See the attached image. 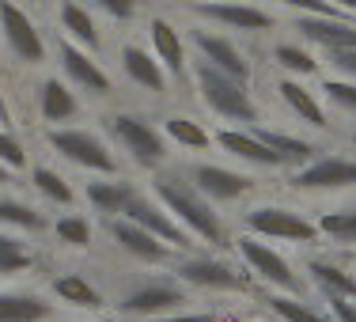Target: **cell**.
<instances>
[{
	"mask_svg": "<svg viewBox=\"0 0 356 322\" xmlns=\"http://www.w3.org/2000/svg\"><path fill=\"white\" fill-rule=\"evenodd\" d=\"M156 198L163 201V205L171 209V213L182 220L190 232H197L201 239H209V243L224 239V227H220L216 213L209 209V201L201 198V190H193L190 182H182V179H159L156 182Z\"/></svg>",
	"mask_w": 356,
	"mask_h": 322,
	"instance_id": "obj_1",
	"label": "cell"
},
{
	"mask_svg": "<svg viewBox=\"0 0 356 322\" xmlns=\"http://www.w3.org/2000/svg\"><path fill=\"white\" fill-rule=\"evenodd\" d=\"M197 88H201V99L224 118H235V122H254L258 118V106L250 103L243 80H232V76L216 72L213 65H201L197 69Z\"/></svg>",
	"mask_w": 356,
	"mask_h": 322,
	"instance_id": "obj_2",
	"label": "cell"
},
{
	"mask_svg": "<svg viewBox=\"0 0 356 322\" xmlns=\"http://www.w3.org/2000/svg\"><path fill=\"white\" fill-rule=\"evenodd\" d=\"M110 133H114V137L125 144V152L144 167H156L159 159L167 156L163 137H159L148 122H140V118H133V114H114L110 118Z\"/></svg>",
	"mask_w": 356,
	"mask_h": 322,
	"instance_id": "obj_3",
	"label": "cell"
},
{
	"mask_svg": "<svg viewBox=\"0 0 356 322\" xmlns=\"http://www.w3.org/2000/svg\"><path fill=\"white\" fill-rule=\"evenodd\" d=\"M247 227L258 235H269V239H292V243H315L318 227L307 224L300 213L292 209H250L247 213Z\"/></svg>",
	"mask_w": 356,
	"mask_h": 322,
	"instance_id": "obj_4",
	"label": "cell"
},
{
	"mask_svg": "<svg viewBox=\"0 0 356 322\" xmlns=\"http://www.w3.org/2000/svg\"><path fill=\"white\" fill-rule=\"evenodd\" d=\"M49 144H54L65 159H72V163H80V167L114 171V156L106 152V144L99 137H91V133H83V129H54L49 133Z\"/></svg>",
	"mask_w": 356,
	"mask_h": 322,
	"instance_id": "obj_5",
	"label": "cell"
},
{
	"mask_svg": "<svg viewBox=\"0 0 356 322\" xmlns=\"http://www.w3.org/2000/svg\"><path fill=\"white\" fill-rule=\"evenodd\" d=\"M0 31H4L8 46H12L27 65H38L42 57H46V46H42L38 27L31 23L27 12H19V8L12 4V0H0Z\"/></svg>",
	"mask_w": 356,
	"mask_h": 322,
	"instance_id": "obj_6",
	"label": "cell"
},
{
	"mask_svg": "<svg viewBox=\"0 0 356 322\" xmlns=\"http://www.w3.org/2000/svg\"><path fill=\"white\" fill-rule=\"evenodd\" d=\"M122 216L133 220L137 227H144V232H152L156 239H163V243H175V247H186V243H190V235H186L182 227L156 205V201L140 198V193H133V201L122 209Z\"/></svg>",
	"mask_w": 356,
	"mask_h": 322,
	"instance_id": "obj_7",
	"label": "cell"
},
{
	"mask_svg": "<svg viewBox=\"0 0 356 322\" xmlns=\"http://www.w3.org/2000/svg\"><path fill=\"white\" fill-rule=\"evenodd\" d=\"M292 186L296 190H341V186H356V163L353 159H315L311 167L296 171Z\"/></svg>",
	"mask_w": 356,
	"mask_h": 322,
	"instance_id": "obj_8",
	"label": "cell"
},
{
	"mask_svg": "<svg viewBox=\"0 0 356 322\" xmlns=\"http://www.w3.org/2000/svg\"><path fill=\"white\" fill-rule=\"evenodd\" d=\"M239 250H243V258L254 266V273H261L269 284L288 288V292H296V288H300V281H296V273H292V266H288V261H284L277 250H269L266 243H258V239H239Z\"/></svg>",
	"mask_w": 356,
	"mask_h": 322,
	"instance_id": "obj_9",
	"label": "cell"
},
{
	"mask_svg": "<svg viewBox=\"0 0 356 322\" xmlns=\"http://www.w3.org/2000/svg\"><path fill=\"white\" fill-rule=\"evenodd\" d=\"M193 42H197V49L205 54V61L213 65L216 72H224V76H232V80H243V83H247L250 65H247V57H243L227 38L205 35V31H193Z\"/></svg>",
	"mask_w": 356,
	"mask_h": 322,
	"instance_id": "obj_10",
	"label": "cell"
},
{
	"mask_svg": "<svg viewBox=\"0 0 356 322\" xmlns=\"http://www.w3.org/2000/svg\"><path fill=\"white\" fill-rule=\"evenodd\" d=\"M300 31L311 42H322L330 54L334 49H356V23L330 19V15H307V19H300Z\"/></svg>",
	"mask_w": 356,
	"mask_h": 322,
	"instance_id": "obj_11",
	"label": "cell"
},
{
	"mask_svg": "<svg viewBox=\"0 0 356 322\" xmlns=\"http://www.w3.org/2000/svg\"><path fill=\"white\" fill-rule=\"evenodd\" d=\"M193 179H197L201 193L220 198V201H232L254 186V179H247V175H235V171H227V167H213V163H201L197 171H193Z\"/></svg>",
	"mask_w": 356,
	"mask_h": 322,
	"instance_id": "obj_12",
	"label": "cell"
},
{
	"mask_svg": "<svg viewBox=\"0 0 356 322\" xmlns=\"http://www.w3.org/2000/svg\"><path fill=\"white\" fill-rule=\"evenodd\" d=\"M178 277L190 284H201V288H239L243 277L235 273L232 266H224V261L216 258H193V261H182L178 266Z\"/></svg>",
	"mask_w": 356,
	"mask_h": 322,
	"instance_id": "obj_13",
	"label": "cell"
},
{
	"mask_svg": "<svg viewBox=\"0 0 356 322\" xmlns=\"http://www.w3.org/2000/svg\"><path fill=\"white\" fill-rule=\"evenodd\" d=\"M110 235L118 239V247H125L129 254H137V258H152V261H159V258H167V243L163 239H156L152 232H144V227H137L133 220H110Z\"/></svg>",
	"mask_w": 356,
	"mask_h": 322,
	"instance_id": "obj_14",
	"label": "cell"
},
{
	"mask_svg": "<svg viewBox=\"0 0 356 322\" xmlns=\"http://www.w3.org/2000/svg\"><path fill=\"white\" fill-rule=\"evenodd\" d=\"M178 303H182V292L175 284H148L140 292L125 296L122 311H129V315H163V311L178 307Z\"/></svg>",
	"mask_w": 356,
	"mask_h": 322,
	"instance_id": "obj_15",
	"label": "cell"
},
{
	"mask_svg": "<svg viewBox=\"0 0 356 322\" xmlns=\"http://www.w3.org/2000/svg\"><path fill=\"white\" fill-rule=\"evenodd\" d=\"M61 65H65V72H69L80 88L91 91V95H106V91H110V80L99 72V65L88 61V54H80V49L69 46V42H61Z\"/></svg>",
	"mask_w": 356,
	"mask_h": 322,
	"instance_id": "obj_16",
	"label": "cell"
},
{
	"mask_svg": "<svg viewBox=\"0 0 356 322\" xmlns=\"http://www.w3.org/2000/svg\"><path fill=\"white\" fill-rule=\"evenodd\" d=\"M54 315V303L38 296H19V292H0V322H46Z\"/></svg>",
	"mask_w": 356,
	"mask_h": 322,
	"instance_id": "obj_17",
	"label": "cell"
},
{
	"mask_svg": "<svg viewBox=\"0 0 356 322\" xmlns=\"http://www.w3.org/2000/svg\"><path fill=\"white\" fill-rule=\"evenodd\" d=\"M220 144H224L232 156H239V159H250V163H261V167H281V159H277V152L269 148L266 140H258V133H235V129H227V133H220L216 137Z\"/></svg>",
	"mask_w": 356,
	"mask_h": 322,
	"instance_id": "obj_18",
	"label": "cell"
},
{
	"mask_svg": "<svg viewBox=\"0 0 356 322\" xmlns=\"http://www.w3.org/2000/svg\"><path fill=\"white\" fill-rule=\"evenodd\" d=\"M122 65H125V72H129L133 80L140 83V88H148V91H163V88H167L159 61H156V57H148L144 49L125 46V49H122Z\"/></svg>",
	"mask_w": 356,
	"mask_h": 322,
	"instance_id": "obj_19",
	"label": "cell"
},
{
	"mask_svg": "<svg viewBox=\"0 0 356 322\" xmlns=\"http://www.w3.org/2000/svg\"><path fill=\"white\" fill-rule=\"evenodd\" d=\"M205 15L227 23V27H239V31H269V15L258 12V8H247V4H205Z\"/></svg>",
	"mask_w": 356,
	"mask_h": 322,
	"instance_id": "obj_20",
	"label": "cell"
},
{
	"mask_svg": "<svg viewBox=\"0 0 356 322\" xmlns=\"http://www.w3.org/2000/svg\"><path fill=\"white\" fill-rule=\"evenodd\" d=\"M152 46H156V57L167 65V69H171V72H182L186 49H182V38H178V31H175L167 19H152Z\"/></svg>",
	"mask_w": 356,
	"mask_h": 322,
	"instance_id": "obj_21",
	"label": "cell"
},
{
	"mask_svg": "<svg viewBox=\"0 0 356 322\" xmlns=\"http://www.w3.org/2000/svg\"><path fill=\"white\" fill-rule=\"evenodd\" d=\"M281 99L288 106H292V114H300L307 125H315V129H322L326 125V114H322V106L315 103V95H311L307 88H303L300 80H284L281 83Z\"/></svg>",
	"mask_w": 356,
	"mask_h": 322,
	"instance_id": "obj_22",
	"label": "cell"
},
{
	"mask_svg": "<svg viewBox=\"0 0 356 322\" xmlns=\"http://www.w3.org/2000/svg\"><path fill=\"white\" fill-rule=\"evenodd\" d=\"M42 114H46V122H69V118L76 114L72 91L65 88V83H57V80H46L42 83Z\"/></svg>",
	"mask_w": 356,
	"mask_h": 322,
	"instance_id": "obj_23",
	"label": "cell"
},
{
	"mask_svg": "<svg viewBox=\"0 0 356 322\" xmlns=\"http://www.w3.org/2000/svg\"><path fill=\"white\" fill-rule=\"evenodd\" d=\"M133 186L129 182H91L88 186V198L95 209H103V213H122L125 205L133 201Z\"/></svg>",
	"mask_w": 356,
	"mask_h": 322,
	"instance_id": "obj_24",
	"label": "cell"
},
{
	"mask_svg": "<svg viewBox=\"0 0 356 322\" xmlns=\"http://www.w3.org/2000/svg\"><path fill=\"white\" fill-rule=\"evenodd\" d=\"M258 140H266L269 148L277 152V159H281V163H303V159H311V144H303V140H296V137H284V133L261 129Z\"/></svg>",
	"mask_w": 356,
	"mask_h": 322,
	"instance_id": "obj_25",
	"label": "cell"
},
{
	"mask_svg": "<svg viewBox=\"0 0 356 322\" xmlns=\"http://www.w3.org/2000/svg\"><path fill=\"white\" fill-rule=\"evenodd\" d=\"M311 273H315V281L326 288L330 296H356V277H349L345 269H337V266H326V261H315L311 266Z\"/></svg>",
	"mask_w": 356,
	"mask_h": 322,
	"instance_id": "obj_26",
	"label": "cell"
},
{
	"mask_svg": "<svg viewBox=\"0 0 356 322\" xmlns=\"http://www.w3.org/2000/svg\"><path fill=\"white\" fill-rule=\"evenodd\" d=\"M54 292L61 296L65 303H72V307H99V303H103L99 292L83 281V277H61V281L54 284Z\"/></svg>",
	"mask_w": 356,
	"mask_h": 322,
	"instance_id": "obj_27",
	"label": "cell"
},
{
	"mask_svg": "<svg viewBox=\"0 0 356 322\" xmlns=\"http://www.w3.org/2000/svg\"><path fill=\"white\" fill-rule=\"evenodd\" d=\"M61 23H65V31H69L72 38L88 42L91 49L99 46V35H95V23H91V15L83 12L80 4H65V8H61Z\"/></svg>",
	"mask_w": 356,
	"mask_h": 322,
	"instance_id": "obj_28",
	"label": "cell"
},
{
	"mask_svg": "<svg viewBox=\"0 0 356 322\" xmlns=\"http://www.w3.org/2000/svg\"><path fill=\"white\" fill-rule=\"evenodd\" d=\"M318 232H326L330 239L337 243H356V209H345V213H326L318 224Z\"/></svg>",
	"mask_w": 356,
	"mask_h": 322,
	"instance_id": "obj_29",
	"label": "cell"
},
{
	"mask_svg": "<svg viewBox=\"0 0 356 322\" xmlns=\"http://www.w3.org/2000/svg\"><path fill=\"white\" fill-rule=\"evenodd\" d=\"M31 179H35V186L46 193L49 201H61V205H69V201H72V186L65 182L57 171H49V167H35V175H31Z\"/></svg>",
	"mask_w": 356,
	"mask_h": 322,
	"instance_id": "obj_30",
	"label": "cell"
},
{
	"mask_svg": "<svg viewBox=\"0 0 356 322\" xmlns=\"http://www.w3.org/2000/svg\"><path fill=\"white\" fill-rule=\"evenodd\" d=\"M269 307H273L284 322H330L326 315L311 311L307 303H300V300H288V296H273V300H269Z\"/></svg>",
	"mask_w": 356,
	"mask_h": 322,
	"instance_id": "obj_31",
	"label": "cell"
},
{
	"mask_svg": "<svg viewBox=\"0 0 356 322\" xmlns=\"http://www.w3.org/2000/svg\"><path fill=\"white\" fill-rule=\"evenodd\" d=\"M0 220L4 224H15V227H46V220H42V213H35L31 205H19V201H4L0 198Z\"/></svg>",
	"mask_w": 356,
	"mask_h": 322,
	"instance_id": "obj_32",
	"label": "cell"
},
{
	"mask_svg": "<svg viewBox=\"0 0 356 322\" xmlns=\"http://www.w3.org/2000/svg\"><path fill=\"white\" fill-rule=\"evenodd\" d=\"M167 133H171L178 144H186V148H205L209 144V133L201 129L197 122H190V118H171V122H167Z\"/></svg>",
	"mask_w": 356,
	"mask_h": 322,
	"instance_id": "obj_33",
	"label": "cell"
},
{
	"mask_svg": "<svg viewBox=\"0 0 356 322\" xmlns=\"http://www.w3.org/2000/svg\"><path fill=\"white\" fill-rule=\"evenodd\" d=\"M31 254L12 239V235H0V273H15V269H27Z\"/></svg>",
	"mask_w": 356,
	"mask_h": 322,
	"instance_id": "obj_34",
	"label": "cell"
},
{
	"mask_svg": "<svg viewBox=\"0 0 356 322\" xmlns=\"http://www.w3.org/2000/svg\"><path fill=\"white\" fill-rule=\"evenodd\" d=\"M57 239H65L69 247H88V243H91V227H88V220H80V216H65V220H57Z\"/></svg>",
	"mask_w": 356,
	"mask_h": 322,
	"instance_id": "obj_35",
	"label": "cell"
},
{
	"mask_svg": "<svg viewBox=\"0 0 356 322\" xmlns=\"http://www.w3.org/2000/svg\"><path fill=\"white\" fill-rule=\"evenodd\" d=\"M277 61H281L288 72H300V76H311L318 69V65L311 61V54H303V49H296V46H281L277 49Z\"/></svg>",
	"mask_w": 356,
	"mask_h": 322,
	"instance_id": "obj_36",
	"label": "cell"
},
{
	"mask_svg": "<svg viewBox=\"0 0 356 322\" xmlns=\"http://www.w3.org/2000/svg\"><path fill=\"white\" fill-rule=\"evenodd\" d=\"M326 99L345 110H356V83H345V80H326Z\"/></svg>",
	"mask_w": 356,
	"mask_h": 322,
	"instance_id": "obj_37",
	"label": "cell"
},
{
	"mask_svg": "<svg viewBox=\"0 0 356 322\" xmlns=\"http://www.w3.org/2000/svg\"><path fill=\"white\" fill-rule=\"evenodd\" d=\"M0 163H4L8 171L23 167V148L15 144V137H8V133H0Z\"/></svg>",
	"mask_w": 356,
	"mask_h": 322,
	"instance_id": "obj_38",
	"label": "cell"
},
{
	"mask_svg": "<svg viewBox=\"0 0 356 322\" xmlns=\"http://www.w3.org/2000/svg\"><path fill=\"white\" fill-rule=\"evenodd\" d=\"M281 4L303 8V12H311V15H330V19H337V8L330 4V0H281Z\"/></svg>",
	"mask_w": 356,
	"mask_h": 322,
	"instance_id": "obj_39",
	"label": "cell"
},
{
	"mask_svg": "<svg viewBox=\"0 0 356 322\" xmlns=\"http://www.w3.org/2000/svg\"><path fill=\"white\" fill-rule=\"evenodd\" d=\"M330 307H334V315L341 322H356V307L349 300H341V296H330Z\"/></svg>",
	"mask_w": 356,
	"mask_h": 322,
	"instance_id": "obj_40",
	"label": "cell"
},
{
	"mask_svg": "<svg viewBox=\"0 0 356 322\" xmlns=\"http://www.w3.org/2000/svg\"><path fill=\"white\" fill-rule=\"evenodd\" d=\"M334 65H337L341 72L356 76V49H334Z\"/></svg>",
	"mask_w": 356,
	"mask_h": 322,
	"instance_id": "obj_41",
	"label": "cell"
},
{
	"mask_svg": "<svg viewBox=\"0 0 356 322\" xmlns=\"http://www.w3.org/2000/svg\"><path fill=\"white\" fill-rule=\"evenodd\" d=\"M99 4H103L110 15H118V19H125V15H133V0H99Z\"/></svg>",
	"mask_w": 356,
	"mask_h": 322,
	"instance_id": "obj_42",
	"label": "cell"
},
{
	"mask_svg": "<svg viewBox=\"0 0 356 322\" xmlns=\"http://www.w3.org/2000/svg\"><path fill=\"white\" fill-rule=\"evenodd\" d=\"M175 322H213L209 315H190V319H175Z\"/></svg>",
	"mask_w": 356,
	"mask_h": 322,
	"instance_id": "obj_43",
	"label": "cell"
},
{
	"mask_svg": "<svg viewBox=\"0 0 356 322\" xmlns=\"http://www.w3.org/2000/svg\"><path fill=\"white\" fill-rule=\"evenodd\" d=\"M0 122H8V110H4V99H0Z\"/></svg>",
	"mask_w": 356,
	"mask_h": 322,
	"instance_id": "obj_44",
	"label": "cell"
},
{
	"mask_svg": "<svg viewBox=\"0 0 356 322\" xmlns=\"http://www.w3.org/2000/svg\"><path fill=\"white\" fill-rule=\"evenodd\" d=\"M337 4H345V8H353V12H356V0H337Z\"/></svg>",
	"mask_w": 356,
	"mask_h": 322,
	"instance_id": "obj_45",
	"label": "cell"
},
{
	"mask_svg": "<svg viewBox=\"0 0 356 322\" xmlns=\"http://www.w3.org/2000/svg\"><path fill=\"white\" fill-rule=\"evenodd\" d=\"M0 182H8V167L4 163H0Z\"/></svg>",
	"mask_w": 356,
	"mask_h": 322,
	"instance_id": "obj_46",
	"label": "cell"
},
{
	"mask_svg": "<svg viewBox=\"0 0 356 322\" xmlns=\"http://www.w3.org/2000/svg\"><path fill=\"white\" fill-rule=\"evenodd\" d=\"M353 140H356V137H353Z\"/></svg>",
	"mask_w": 356,
	"mask_h": 322,
	"instance_id": "obj_47",
	"label": "cell"
}]
</instances>
